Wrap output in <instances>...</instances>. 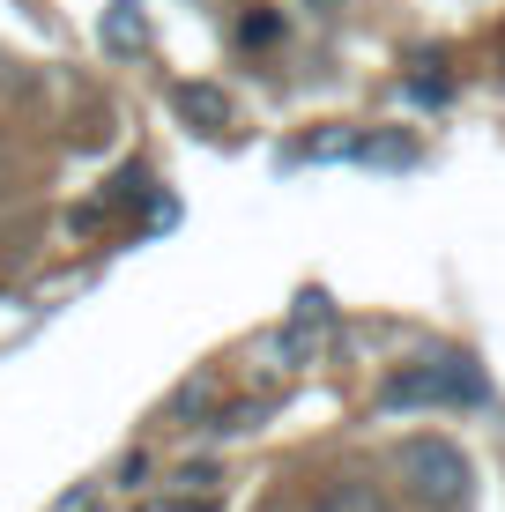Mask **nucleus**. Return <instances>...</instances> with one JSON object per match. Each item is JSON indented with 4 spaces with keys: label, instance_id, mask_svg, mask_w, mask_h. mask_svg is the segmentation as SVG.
Returning a JSON list of instances; mask_svg holds the SVG:
<instances>
[{
    "label": "nucleus",
    "instance_id": "f03ea898",
    "mask_svg": "<svg viewBox=\"0 0 505 512\" xmlns=\"http://www.w3.org/2000/svg\"><path fill=\"white\" fill-rule=\"evenodd\" d=\"M491 394L483 386V372L468 357H424V364H409V372H394L387 379V409H476V401Z\"/></svg>",
    "mask_w": 505,
    "mask_h": 512
},
{
    "label": "nucleus",
    "instance_id": "0eeeda50",
    "mask_svg": "<svg viewBox=\"0 0 505 512\" xmlns=\"http://www.w3.org/2000/svg\"><path fill=\"white\" fill-rule=\"evenodd\" d=\"M275 30H283V23H275L268 8H253L246 23H238V38H246V45H275Z\"/></svg>",
    "mask_w": 505,
    "mask_h": 512
},
{
    "label": "nucleus",
    "instance_id": "6e6552de",
    "mask_svg": "<svg viewBox=\"0 0 505 512\" xmlns=\"http://www.w3.org/2000/svg\"><path fill=\"white\" fill-rule=\"evenodd\" d=\"M142 512H216V498H194V490H179V498H149Z\"/></svg>",
    "mask_w": 505,
    "mask_h": 512
},
{
    "label": "nucleus",
    "instance_id": "20e7f679",
    "mask_svg": "<svg viewBox=\"0 0 505 512\" xmlns=\"http://www.w3.org/2000/svg\"><path fill=\"white\" fill-rule=\"evenodd\" d=\"M171 112H179L194 134H223V127H231V97H223V82H171Z\"/></svg>",
    "mask_w": 505,
    "mask_h": 512
},
{
    "label": "nucleus",
    "instance_id": "7ed1b4c3",
    "mask_svg": "<svg viewBox=\"0 0 505 512\" xmlns=\"http://www.w3.org/2000/svg\"><path fill=\"white\" fill-rule=\"evenodd\" d=\"M327 320H335V312H327V290H298V305H290V327L275 334V357H283V364H305L312 342L327 334Z\"/></svg>",
    "mask_w": 505,
    "mask_h": 512
},
{
    "label": "nucleus",
    "instance_id": "1a4fd4ad",
    "mask_svg": "<svg viewBox=\"0 0 505 512\" xmlns=\"http://www.w3.org/2000/svg\"><path fill=\"white\" fill-rule=\"evenodd\" d=\"M298 8H342V0H298Z\"/></svg>",
    "mask_w": 505,
    "mask_h": 512
},
{
    "label": "nucleus",
    "instance_id": "423d86ee",
    "mask_svg": "<svg viewBox=\"0 0 505 512\" xmlns=\"http://www.w3.org/2000/svg\"><path fill=\"white\" fill-rule=\"evenodd\" d=\"M312 512H387V498H379L372 483H357V475H350V483H327L320 498H312Z\"/></svg>",
    "mask_w": 505,
    "mask_h": 512
},
{
    "label": "nucleus",
    "instance_id": "39448f33",
    "mask_svg": "<svg viewBox=\"0 0 505 512\" xmlns=\"http://www.w3.org/2000/svg\"><path fill=\"white\" fill-rule=\"evenodd\" d=\"M97 45L112 52V60H134V52H149V8L142 0H112L97 23Z\"/></svg>",
    "mask_w": 505,
    "mask_h": 512
},
{
    "label": "nucleus",
    "instance_id": "f257e3e1",
    "mask_svg": "<svg viewBox=\"0 0 505 512\" xmlns=\"http://www.w3.org/2000/svg\"><path fill=\"white\" fill-rule=\"evenodd\" d=\"M394 475H402V490L416 505L431 512H461L468 505V453L454 438H402V453H394Z\"/></svg>",
    "mask_w": 505,
    "mask_h": 512
}]
</instances>
